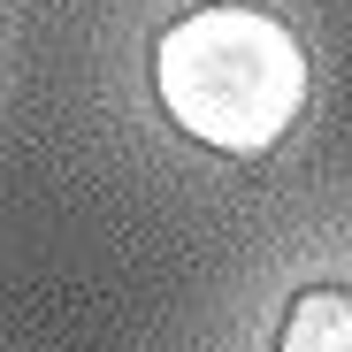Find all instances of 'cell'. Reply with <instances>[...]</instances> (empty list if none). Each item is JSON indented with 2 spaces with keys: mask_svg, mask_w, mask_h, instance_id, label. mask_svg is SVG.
<instances>
[{
  "mask_svg": "<svg viewBox=\"0 0 352 352\" xmlns=\"http://www.w3.org/2000/svg\"><path fill=\"white\" fill-rule=\"evenodd\" d=\"M153 92L192 146L253 168L307 107V46L268 8L207 0L153 38Z\"/></svg>",
  "mask_w": 352,
  "mask_h": 352,
  "instance_id": "cell-1",
  "label": "cell"
},
{
  "mask_svg": "<svg viewBox=\"0 0 352 352\" xmlns=\"http://www.w3.org/2000/svg\"><path fill=\"white\" fill-rule=\"evenodd\" d=\"M276 352H352V291L344 283H314L291 299Z\"/></svg>",
  "mask_w": 352,
  "mask_h": 352,
  "instance_id": "cell-2",
  "label": "cell"
}]
</instances>
